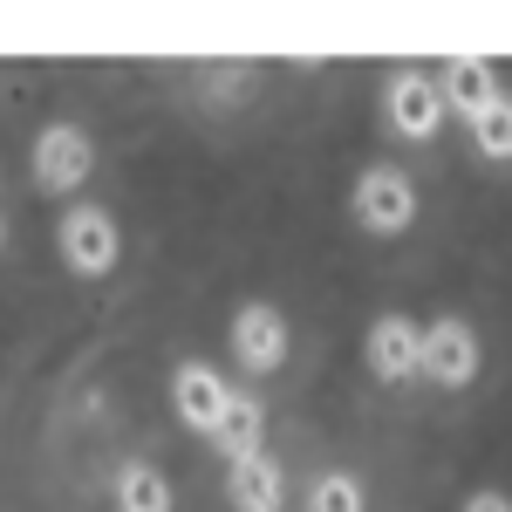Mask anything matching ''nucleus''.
Listing matches in <instances>:
<instances>
[{"label": "nucleus", "instance_id": "nucleus-1", "mask_svg": "<svg viewBox=\"0 0 512 512\" xmlns=\"http://www.w3.org/2000/svg\"><path fill=\"white\" fill-rule=\"evenodd\" d=\"M89 171H96V137H89L82 123H41L35 144H28V178H35V192L69 198V192L89 185Z\"/></svg>", "mask_w": 512, "mask_h": 512}, {"label": "nucleus", "instance_id": "nucleus-2", "mask_svg": "<svg viewBox=\"0 0 512 512\" xmlns=\"http://www.w3.org/2000/svg\"><path fill=\"white\" fill-rule=\"evenodd\" d=\"M349 212H355V226H362L369 239L410 233V226H417V185H410V171L369 164V171L349 185Z\"/></svg>", "mask_w": 512, "mask_h": 512}, {"label": "nucleus", "instance_id": "nucleus-3", "mask_svg": "<svg viewBox=\"0 0 512 512\" xmlns=\"http://www.w3.org/2000/svg\"><path fill=\"white\" fill-rule=\"evenodd\" d=\"M55 253H62V267L76 280H103V274H117V260H123V233L103 205H69L62 226H55Z\"/></svg>", "mask_w": 512, "mask_h": 512}, {"label": "nucleus", "instance_id": "nucleus-4", "mask_svg": "<svg viewBox=\"0 0 512 512\" xmlns=\"http://www.w3.org/2000/svg\"><path fill=\"white\" fill-rule=\"evenodd\" d=\"M444 117H451V110H444L437 69L424 76V69H410V62H403V69L383 76V123H390L403 144H431L437 130H444Z\"/></svg>", "mask_w": 512, "mask_h": 512}, {"label": "nucleus", "instance_id": "nucleus-5", "mask_svg": "<svg viewBox=\"0 0 512 512\" xmlns=\"http://www.w3.org/2000/svg\"><path fill=\"white\" fill-rule=\"evenodd\" d=\"M233 362L246 369V376H274L280 362H287V349H294V328H287V315H280L274 301H246L233 315Z\"/></svg>", "mask_w": 512, "mask_h": 512}, {"label": "nucleus", "instance_id": "nucleus-6", "mask_svg": "<svg viewBox=\"0 0 512 512\" xmlns=\"http://www.w3.org/2000/svg\"><path fill=\"white\" fill-rule=\"evenodd\" d=\"M478 362H485V349H478V328L465 315H437L424 328V376L437 390H465L478 376Z\"/></svg>", "mask_w": 512, "mask_h": 512}, {"label": "nucleus", "instance_id": "nucleus-7", "mask_svg": "<svg viewBox=\"0 0 512 512\" xmlns=\"http://www.w3.org/2000/svg\"><path fill=\"white\" fill-rule=\"evenodd\" d=\"M233 383H226V376H219V369H212V362H178V369H171V410H178V424H192V431H219V424H226V410H233Z\"/></svg>", "mask_w": 512, "mask_h": 512}, {"label": "nucleus", "instance_id": "nucleus-8", "mask_svg": "<svg viewBox=\"0 0 512 512\" xmlns=\"http://www.w3.org/2000/svg\"><path fill=\"white\" fill-rule=\"evenodd\" d=\"M362 362H369L376 383H410V376H424V328L410 315H376L369 335H362Z\"/></svg>", "mask_w": 512, "mask_h": 512}, {"label": "nucleus", "instance_id": "nucleus-9", "mask_svg": "<svg viewBox=\"0 0 512 512\" xmlns=\"http://www.w3.org/2000/svg\"><path fill=\"white\" fill-rule=\"evenodd\" d=\"M437 89H444V110L465 123V130H472V123L506 96V89H499V69H492V62H478V55H451V62L437 69Z\"/></svg>", "mask_w": 512, "mask_h": 512}, {"label": "nucleus", "instance_id": "nucleus-10", "mask_svg": "<svg viewBox=\"0 0 512 512\" xmlns=\"http://www.w3.org/2000/svg\"><path fill=\"white\" fill-rule=\"evenodd\" d=\"M226 506L233 512H280L287 506V478H280V465L267 451L246 458V465H226Z\"/></svg>", "mask_w": 512, "mask_h": 512}, {"label": "nucleus", "instance_id": "nucleus-11", "mask_svg": "<svg viewBox=\"0 0 512 512\" xmlns=\"http://www.w3.org/2000/svg\"><path fill=\"white\" fill-rule=\"evenodd\" d=\"M212 451H219L226 465H246V458H260V451H267V410H260V396H253V390L233 396L226 424L212 431Z\"/></svg>", "mask_w": 512, "mask_h": 512}, {"label": "nucleus", "instance_id": "nucleus-12", "mask_svg": "<svg viewBox=\"0 0 512 512\" xmlns=\"http://www.w3.org/2000/svg\"><path fill=\"white\" fill-rule=\"evenodd\" d=\"M110 499H117V512H171V506H178L171 478H164L158 465H144V458H123V465H117Z\"/></svg>", "mask_w": 512, "mask_h": 512}, {"label": "nucleus", "instance_id": "nucleus-13", "mask_svg": "<svg viewBox=\"0 0 512 512\" xmlns=\"http://www.w3.org/2000/svg\"><path fill=\"white\" fill-rule=\"evenodd\" d=\"M308 512H369V492L355 472H321L308 485Z\"/></svg>", "mask_w": 512, "mask_h": 512}, {"label": "nucleus", "instance_id": "nucleus-14", "mask_svg": "<svg viewBox=\"0 0 512 512\" xmlns=\"http://www.w3.org/2000/svg\"><path fill=\"white\" fill-rule=\"evenodd\" d=\"M472 144H478V158H492V164L512 158V96H499V103L472 123Z\"/></svg>", "mask_w": 512, "mask_h": 512}, {"label": "nucleus", "instance_id": "nucleus-15", "mask_svg": "<svg viewBox=\"0 0 512 512\" xmlns=\"http://www.w3.org/2000/svg\"><path fill=\"white\" fill-rule=\"evenodd\" d=\"M458 512H512V499H506V492H472Z\"/></svg>", "mask_w": 512, "mask_h": 512}]
</instances>
